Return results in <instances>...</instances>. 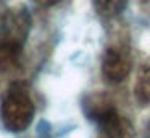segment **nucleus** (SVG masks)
Returning a JSON list of instances; mask_svg holds the SVG:
<instances>
[{
	"label": "nucleus",
	"mask_w": 150,
	"mask_h": 138,
	"mask_svg": "<svg viewBox=\"0 0 150 138\" xmlns=\"http://www.w3.org/2000/svg\"><path fill=\"white\" fill-rule=\"evenodd\" d=\"M34 117V102L23 85L8 88L0 106V119L8 132L20 133L31 125Z\"/></svg>",
	"instance_id": "f257e3e1"
},
{
	"label": "nucleus",
	"mask_w": 150,
	"mask_h": 138,
	"mask_svg": "<svg viewBox=\"0 0 150 138\" xmlns=\"http://www.w3.org/2000/svg\"><path fill=\"white\" fill-rule=\"evenodd\" d=\"M89 107V115L98 124V138H134L131 122L118 114L107 101L94 98Z\"/></svg>",
	"instance_id": "f03ea898"
},
{
	"label": "nucleus",
	"mask_w": 150,
	"mask_h": 138,
	"mask_svg": "<svg viewBox=\"0 0 150 138\" xmlns=\"http://www.w3.org/2000/svg\"><path fill=\"white\" fill-rule=\"evenodd\" d=\"M132 59L127 46L124 44H113L103 54L102 59V73L105 80L110 83H120L129 75Z\"/></svg>",
	"instance_id": "7ed1b4c3"
},
{
	"label": "nucleus",
	"mask_w": 150,
	"mask_h": 138,
	"mask_svg": "<svg viewBox=\"0 0 150 138\" xmlns=\"http://www.w3.org/2000/svg\"><path fill=\"white\" fill-rule=\"evenodd\" d=\"M31 29V17L24 8L7 12L0 24V42L23 49Z\"/></svg>",
	"instance_id": "20e7f679"
},
{
	"label": "nucleus",
	"mask_w": 150,
	"mask_h": 138,
	"mask_svg": "<svg viewBox=\"0 0 150 138\" xmlns=\"http://www.w3.org/2000/svg\"><path fill=\"white\" fill-rule=\"evenodd\" d=\"M134 94L140 106L150 104V62H145L137 73Z\"/></svg>",
	"instance_id": "39448f33"
},
{
	"label": "nucleus",
	"mask_w": 150,
	"mask_h": 138,
	"mask_svg": "<svg viewBox=\"0 0 150 138\" xmlns=\"http://www.w3.org/2000/svg\"><path fill=\"white\" fill-rule=\"evenodd\" d=\"M92 2H94V7L98 12V15L105 18L116 17L118 13L124 10L127 4V0H92Z\"/></svg>",
	"instance_id": "423d86ee"
},
{
	"label": "nucleus",
	"mask_w": 150,
	"mask_h": 138,
	"mask_svg": "<svg viewBox=\"0 0 150 138\" xmlns=\"http://www.w3.org/2000/svg\"><path fill=\"white\" fill-rule=\"evenodd\" d=\"M39 5H42V7H52V5L58 4L60 0H36Z\"/></svg>",
	"instance_id": "0eeeda50"
},
{
	"label": "nucleus",
	"mask_w": 150,
	"mask_h": 138,
	"mask_svg": "<svg viewBox=\"0 0 150 138\" xmlns=\"http://www.w3.org/2000/svg\"><path fill=\"white\" fill-rule=\"evenodd\" d=\"M147 137L150 138V124H149V128H147Z\"/></svg>",
	"instance_id": "6e6552de"
}]
</instances>
